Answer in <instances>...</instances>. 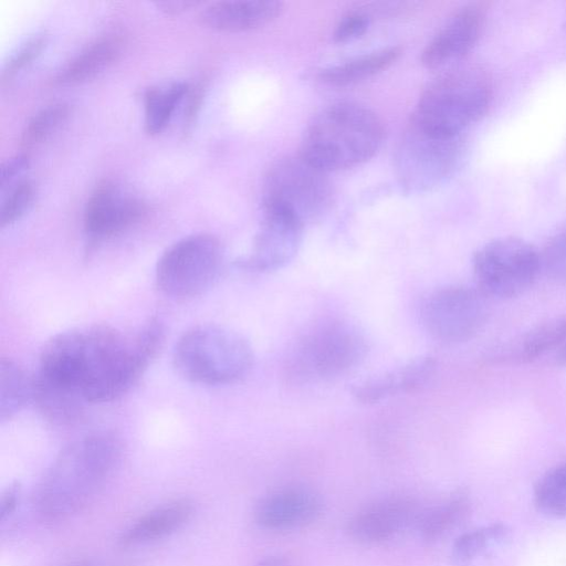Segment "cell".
Wrapping results in <instances>:
<instances>
[{"label":"cell","mask_w":566,"mask_h":566,"mask_svg":"<svg viewBox=\"0 0 566 566\" xmlns=\"http://www.w3.org/2000/svg\"><path fill=\"white\" fill-rule=\"evenodd\" d=\"M334 202L328 172L300 153L274 160L262 185V207L280 209L304 227L324 218Z\"/></svg>","instance_id":"cell-7"},{"label":"cell","mask_w":566,"mask_h":566,"mask_svg":"<svg viewBox=\"0 0 566 566\" xmlns=\"http://www.w3.org/2000/svg\"><path fill=\"white\" fill-rule=\"evenodd\" d=\"M536 507L549 516H566V463L547 471L534 491Z\"/></svg>","instance_id":"cell-27"},{"label":"cell","mask_w":566,"mask_h":566,"mask_svg":"<svg viewBox=\"0 0 566 566\" xmlns=\"http://www.w3.org/2000/svg\"><path fill=\"white\" fill-rule=\"evenodd\" d=\"M35 188L31 180L15 181L4 196L0 208V223L4 228L18 221L30 208Z\"/></svg>","instance_id":"cell-29"},{"label":"cell","mask_w":566,"mask_h":566,"mask_svg":"<svg viewBox=\"0 0 566 566\" xmlns=\"http://www.w3.org/2000/svg\"><path fill=\"white\" fill-rule=\"evenodd\" d=\"M122 446L111 432H94L66 446L40 481L33 504L45 521H61L85 507L117 467Z\"/></svg>","instance_id":"cell-2"},{"label":"cell","mask_w":566,"mask_h":566,"mask_svg":"<svg viewBox=\"0 0 566 566\" xmlns=\"http://www.w3.org/2000/svg\"><path fill=\"white\" fill-rule=\"evenodd\" d=\"M195 512L189 499H178L164 503L125 530L119 537L123 546H135L167 537L185 526Z\"/></svg>","instance_id":"cell-19"},{"label":"cell","mask_w":566,"mask_h":566,"mask_svg":"<svg viewBox=\"0 0 566 566\" xmlns=\"http://www.w3.org/2000/svg\"><path fill=\"white\" fill-rule=\"evenodd\" d=\"M541 268L554 282L566 285V229L554 235L541 253Z\"/></svg>","instance_id":"cell-30"},{"label":"cell","mask_w":566,"mask_h":566,"mask_svg":"<svg viewBox=\"0 0 566 566\" xmlns=\"http://www.w3.org/2000/svg\"><path fill=\"white\" fill-rule=\"evenodd\" d=\"M384 137V124L375 112L356 102L339 101L313 116L298 153L326 172L344 170L369 160Z\"/></svg>","instance_id":"cell-3"},{"label":"cell","mask_w":566,"mask_h":566,"mask_svg":"<svg viewBox=\"0 0 566 566\" xmlns=\"http://www.w3.org/2000/svg\"><path fill=\"white\" fill-rule=\"evenodd\" d=\"M478 289L486 296L507 298L522 294L535 281L541 253L528 242L513 237L494 239L473 255Z\"/></svg>","instance_id":"cell-10"},{"label":"cell","mask_w":566,"mask_h":566,"mask_svg":"<svg viewBox=\"0 0 566 566\" xmlns=\"http://www.w3.org/2000/svg\"><path fill=\"white\" fill-rule=\"evenodd\" d=\"M367 352V338L357 325L329 319L297 339L286 359V375L296 382L339 378L357 368Z\"/></svg>","instance_id":"cell-6"},{"label":"cell","mask_w":566,"mask_h":566,"mask_svg":"<svg viewBox=\"0 0 566 566\" xmlns=\"http://www.w3.org/2000/svg\"><path fill=\"white\" fill-rule=\"evenodd\" d=\"M20 496V486L17 483L9 485L1 495L0 518L4 521L17 509Z\"/></svg>","instance_id":"cell-34"},{"label":"cell","mask_w":566,"mask_h":566,"mask_svg":"<svg viewBox=\"0 0 566 566\" xmlns=\"http://www.w3.org/2000/svg\"><path fill=\"white\" fill-rule=\"evenodd\" d=\"M566 339V318L542 323L524 334L512 349L514 359L530 361Z\"/></svg>","instance_id":"cell-26"},{"label":"cell","mask_w":566,"mask_h":566,"mask_svg":"<svg viewBox=\"0 0 566 566\" xmlns=\"http://www.w3.org/2000/svg\"><path fill=\"white\" fill-rule=\"evenodd\" d=\"M558 360L566 364V345H564L558 354Z\"/></svg>","instance_id":"cell-37"},{"label":"cell","mask_w":566,"mask_h":566,"mask_svg":"<svg viewBox=\"0 0 566 566\" xmlns=\"http://www.w3.org/2000/svg\"><path fill=\"white\" fill-rule=\"evenodd\" d=\"M83 566H90V565H83Z\"/></svg>","instance_id":"cell-38"},{"label":"cell","mask_w":566,"mask_h":566,"mask_svg":"<svg viewBox=\"0 0 566 566\" xmlns=\"http://www.w3.org/2000/svg\"><path fill=\"white\" fill-rule=\"evenodd\" d=\"M45 44L43 33L34 34L25 40L14 53L11 54L2 71V78H9L20 69L29 64L42 51Z\"/></svg>","instance_id":"cell-32"},{"label":"cell","mask_w":566,"mask_h":566,"mask_svg":"<svg viewBox=\"0 0 566 566\" xmlns=\"http://www.w3.org/2000/svg\"><path fill=\"white\" fill-rule=\"evenodd\" d=\"M254 566H291L289 562L282 557L270 556L259 560Z\"/></svg>","instance_id":"cell-36"},{"label":"cell","mask_w":566,"mask_h":566,"mask_svg":"<svg viewBox=\"0 0 566 566\" xmlns=\"http://www.w3.org/2000/svg\"><path fill=\"white\" fill-rule=\"evenodd\" d=\"M484 22L485 11L479 4H468L455 11L424 46L422 65L443 71L457 66L479 41Z\"/></svg>","instance_id":"cell-13"},{"label":"cell","mask_w":566,"mask_h":566,"mask_svg":"<svg viewBox=\"0 0 566 566\" xmlns=\"http://www.w3.org/2000/svg\"><path fill=\"white\" fill-rule=\"evenodd\" d=\"M418 503L406 495H391L360 509L349 520L347 531L363 544H377L394 537L420 517Z\"/></svg>","instance_id":"cell-15"},{"label":"cell","mask_w":566,"mask_h":566,"mask_svg":"<svg viewBox=\"0 0 566 566\" xmlns=\"http://www.w3.org/2000/svg\"><path fill=\"white\" fill-rule=\"evenodd\" d=\"M282 11L274 0H233L211 3L201 11L202 24L219 31L240 32L263 27Z\"/></svg>","instance_id":"cell-18"},{"label":"cell","mask_w":566,"mask_h":566,"mask_svg":"<svg viewBox=\"0 0 566 566\" xmlns=\"http://www.w3.org/2000/svg\"><path fill=\"white\" fill-rule=\"evenodd\" d=\"M29 167L27 155H17L6 161L1 168L0 185L2 190L13 182Z\"/></svg>","instance_id":"cell-33"},{"label":"cell","mask_w":566,"mask_h":566,"mask_svg":"<svg viewBox=\"0 0 566 566\" xmlns=\"http://www.w3.org/2000/svg\"><path fill=\"white\" fill-rule=\"evenodd\" d=\"M184 82L149 87L144 96L145 127L150 134L161 132L169 123L176 107L187 93Z\"/></svg>","instance_id":"cell-24"},{"label":"cell","mask_w":566,"mask_h":566,"mask_svg":"<svg viewBox=\"0 0 566 566\" xmlns=\"http://www.w3.org/2000/svg\"><path fill=\"white\" fill-rule=\"evenodd\" d=\"M223 265V249L216 237L191 234L172 243L160 255L156 265V284L170 298H193L217 283Z\"/></svg>","instance_id":"cell-9"},{"label":"cell","mask_w":566,"mask_h":566,"mask_svg":"<svg viewBox=\"0 0 566 566\" xmlns=\"http://www.w3.org/2000/svg\"><path fill=\"white\" fill-rule=\"evenodd\" d=\"M144 205L112 181L98 185L84 210V229L88 239L101 242L135 224L144 214Z\"/></svg>","instance_id":"cell-14"},{"label":"cell","mask_w":566,"mask_h":566,"mask_svg":"<svg viewBox=\"0 0 566 566\" xmlns=\"http://www.w3.org/2000/svg\"><path fill=\"white\" fill-rule=\"evenodd\" d=\"M191 4H195V2H160L158 3V7L163 8V10H166L167 12H177L181 9H187Z\"/></svg>","instance_id":"cell-35"},{"label":"cell","mask_w":566,"mask_h":566,"mask_svg":"<svg viewBox=\"0 0 566 566\" xmlns=\"http://www.w3.org/2000/svg\"><path fill=\"white\" fill-rule=\"evenodd\" d=\"M120 42L116 36H102L90 43L56 74L55 81L72 85L93 78L105 70L119 54Z\"/></svg>","instance_id":"cell-21"},{"label":"cell","mask_w":566,"mask_h":566,"mask_svg":"<svg viewBox=\"0 0 566 566\" xmlns=\"http://www.w3.org/2000/svg\"><path fill=\"white\" fill-rule=\"evenodd\" d=\"M33 378L13 360L0 361V420L6 421L17 415L29 400H32Z\"/></svg>","instance_id":"cell-22"},{"label":"cell","mask_w":566,"mask_h":566,"mask_svg":"<svg viewBox=\"0 0 566 566\" xmlns=\"http://www.w3.org/2000/svg\"><path fill=\"white\" fill-rule=\"evenodd\" d=\"M436 360L430 356L416 357L390 370L358 382L353 396L361 403H377L402 394L421 389L432 377Z\"/></svg>","instance_id":"cell-17"},{"label":"cell","mask_w":566,"mask_h":566,"mask_svg":"<svg viewBox=\"0 0 566 566\" xmlns=\"http://www.w3.org/2000/svg\"><path fill=\"white\" fill-rule=\"evenodd\" d=\"M492 101L489 76L473 66H453L421 92L411 122L434 134L457 137L479 120Z\"/></svg>","instance_id":"cell-4"},{"label":"cell","mask_w":566,"mask_h":566,"mask_svg":"<svg viewBox=\"0 0 566 566\" xmlns=\"http://www.w3.org/2000/svg\"><path fill=\"white\" fill-rule=\"evenodd\" d=\"M321 511V497L313 490L287 486L262 497L255 505L254 518L265 530L286 531L312 523Z\"/></svg>","instance_id":"cell-16"},{"label":"cell","mask_w":566,"mask_h":566,"mask_svg":"<svg viewBox=\"0 0 566 566\" xmlns=\"http://www.w3.org/2000/svg\"><path fill=\"white\" fill-rule=\"evenodd\" d=\"M164 335L157 318L132 334L107 325L72 328L45 343L34 377L86 403L108 402L140 379Z\"/></svg>","instance_id":"cell-1"},{"label":"cell","mask_w":566,"mask_h":566,"mask_svg":"<svg viewBox=\"0 0 566 566\" xmlns=\"http://www.w3.org/2000/svg\"><path fill=\"white\" fill-rule=\"evenodd\" d=\"M253 349L239 333L218 325H197L176 342L172 364L185 379L220 386L243 378L253 365Z\"/></svg>","instance_id":"cell-5"},{"label":"cell","mask_w":566,"mask_h":566,"mask_svg":"<svg viewBox=\"0 0 566 566\" xmlns=\"http://www.w3.org/2000/svg\"><path fill=\"white\" fill-rule=\"evenodd\" d=\"M464 153L462 136L434 134L410 120L395 149L397 181L408 193L434 190L459 170Z\"/></svg>","instance_id":"cell-8"},{"label":"cell","mask_w":566,"mask_h":566,"mask_svg":"<svg viewBox=\"0 0 566 566\" xmlns=\"http://www.w3.org/2000/svg\"><path fill=\"white\" fill-rule=\"evenodd\" d=\"M371 22V15L365 10H355L346 13L335 27L333 39L337 43H345L364 35Z\"/></svg>","instance_id":"cell-31"},{"label":"cell","mask_w":566,"mask_h":566,"mask_svg":"<svg viewBox=\"0 0 566 566\" xmlns=\"http://www.w3.org/2000/svg\"><path fill=\"white\" fill-rule=\"evenodd\" d=\"M401 52V48L396 45L366 52L322 70L318 77L329 86H350L388 69Z\"/></svg>","instance_id":"cell-20"},{"label":"cell","mask_w":566,"mask_h":566,"mask_svg":"<svg viewBox=\"0 0 566 566\" xmlns=\"http://www.w3.org/2000/svg\"><path fill=\"white\" fill-rule=\"evenodd\" d=\"M304 226L291 214L262 207V220L251 251L237 261L252 272H271L289 264L297 254Z\"/></svg>","instance_id":"cell-12"},{"label":"cell","mask_w":566,"mask_h":566,"mask_svg":"<svg viewBox=\"0 0 566 566\" xmlns=\"http://www.w3.org/2000/svg\"><path fill=\"white\" fill-rule=\"evenodd\" d=\"M486 297L479 289L465 285L437 289L421 304L422 324L440 342H465L486 322Z\"/></svg>","instance_id":"cell-11"},{"label":"cell","mask_w":566,"mask_h":566,"mask_svg":"<svg viewBox=\"0 0 566 566\" xmlns=\"http://www.w3.org/2000/svg\"><path fill=\"white\" fill-rule=\"evenodd\" d=\"M469 512L468 497L457 493L420 515L418 520L420 534L428 542L439 539L457 527Z\"/></svg>","instance_id":"cell-23"},{"label":"cell","mask_w":566,"mask_h":566,"mask_svg":"<svg viewBox=\"0 0 566 566\" xmlns=\"http://www.w3.org/2000/svg\"><path fill=\"white\" fill-rule=\"evenodd\" d=\"M70 105L53 103L39 111L27 124L22 133V143L32 146L46 139L67 118Z\"/></svg>","instance_id":"cell-28"},{"label":"cell","mask_w":566,"mask_h":566,"mask_svg":"<svg viewBox=\"0 0 566 566\" xmlns=\"http://www.w3.org/2000/svg\"><path fill=\"white\" fill-rule=\"evenodd\" d=\"M505 524L493 523L461 534L453 543L452 556L460 565H468L502 545L509 537Z\"/></svg>","instance_id":"cell-25"}]
</instances>
